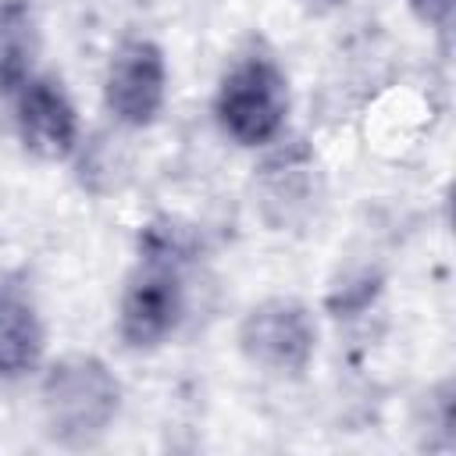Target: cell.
<instances>
[{
	"label": "cell",
	"mask_w": 456,
	"mask_h": 456,
	"mask_svg": "<svg viewBox=\"0 0 456 456\" xmlns=\"http://www.w3.org/2000/svg\"><path fill=\"white\" fill-rule=\"evenodd\" d=\"M196 242L171 217L150 221L135 235V260L114 303V335L128 353L167 346L189 317V267Z\"/></svg>",
	"instance_id": "cell-1"
},
{
	"label": "cell",
	"mask_w": 456,
	"mask_h": 456,
	"mask_svg": "<svg viewBox=\"0 0 456 456\" xmlns=\"http://www.w3.org/2000/svg\"><path fill=\"white\" fill-rule=\"evenodd\" d=\"M39 424L57 449H96L125 410V381L100 353H64L36 374Z\"/></svg>",
	"instance_id": "cell-2"
},
{
	"label": "cell",
	"mask_w": 456,
	"mask_h": 456,
	"mask_svg": "<svg viewBox=\"0 0 456 456\" xmlns=\"http://www.w3.org/2000/svg\"><path fill=\"white\" fill-rule=\"evenodd\" d=\"M210 118L239 150H267L289 135L292 78L278 53L264 43L239 50L214 82Z\"/></svg>",
	"instance_id": "cell-3"
},
{
	"label": "cell",
	"mask_w": 456,
	"mask_h": 456,
	"mask_svg": "<svg viewBox=\"0 0 456 456\" xmlns=\"http://www.w3.org/2000/svg\"><path fill=\"white\" fill-rule=\"evenodd\" d=\"M235 349L253 370L278 381H299L317 360L321 317L303 296H264L239 317Z\"/></svg>",
	"instance_id": "cell-4"
},
{
	"label": "cell",
	"mask_w": 456,
	"mask_h": 456,
	"mask_svg": "<svg viewBox=\"0 0 456 456\" xmlns=\"http://www.w3.org/2000/svg\"><path fill=\"white\" fill-rule=\"evenodd\" d=\"M100 93H103V110L118 128L128 132L153 128L164 118L171 96L167 50L146 32L121 36L107 53Z\"/></svg>",
	"instance_id": "cell-5"
},
{
	"label": "cell",
	"mask_w": 456,
	"mask_h": 456,
	"mask_svg": "<svg viewBox=\"0 0 456 456\" xmlns=\"http://www.w3.org/2000/svg\"><path fill=\"white\" fill-rule=\"evenodd\" d=\"M264 160L253 175V207L271 232L299 228L314 217V207L324 196V175L317 153L303 139H281L260 150Z\"/></svg>",
	"instance_id": "cell-6"
},
{
	"label": "cell",
	"mask_w": 456,
	"mask_h": 456,
	"mask_svg": "<svg viewBox=\"0 0 456 456\" xmlns=\"http://www.w3.org/2000/svg\"><path fill=\"white\" fill-rule=\"evenodd\" d=\"M7 103L14 135L32 157L64 164L82 150V114L61 75L39 68L7 96Z\"/></svg>",
	"instance_id": "cell-7"
},
{
	"label": "cell",
	"mask_w": 456,
	"mask_h": 456,
	"mask_svg": "<svg viewBox=\"0 0 456 456\" xmlns=\"http://www.w3.org/2000/svg\"><path fill=\"white\" fill-rule=\"evenodd\" d=\"M50 324L28 267L0 271V385H21L46 363Z\"/></svg>",
	"instance_id": "cell-8"
},
{
	"label": "cell",
	"mask_w": 456,
	"mask_h": 456,
	"mask_svg": "<svg viewBox=\"0 0 456 456\" xmlns=\"http://www.w3.org/2000/svg\"><path fill=\"white\" fill-rule=\"evenodd\" d=\"M43 32L36 0H0V100L39 71Z\"/></svg>",
	"instance_id": "cell-9"
},
{
	"label": "cell",
	"mask_w": 456,
	"mask_h": 456,
	"mask_svg": "<svg viewBox=\"0 0 456 456\" xmlns=\"http://www.w3.org/2000/svg\"><path fill=\"white\" fill-rule=\"evenodd\" d=\"M403 7L410 11V18H413L420 28L445 36L449 25H452V7H456V0H403Z\"/></svg>",
	"instance_id": "cell-10"
},
{
	"label": "cell",
	"mask_w": 456,
	"mask_h": 456,
	"mask_svg": "<svg viewBox=\"0 0 456 456\" xmlns=\"http://www.w3.org/2000/svg\"><path fill=\"white\" fill-rule=\"evenodd\" d=\"M317 4H324V7H338V4H346V0H317Z\"/></svg>",
	"instance_id": "cell-11"
}]
</instances>
